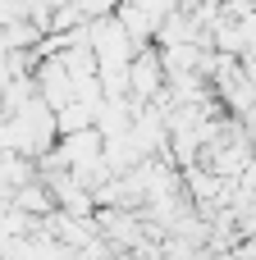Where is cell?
<instances>
[{
    "mask_svg": "<svg viewBox=\"0 0 256 260\" xmlns=\"http://www.w3.org/2000/svg\"><path fill=\"white\" fill-rule=\"evenodd\" d=\"M115 5H119V0H82V5H78V9H87V14H92V18H105V14H110V9H115Z\"/></svg>",
    "mask_w": 256,
    "mask_h": 260,
    "instance_id": "cell-1",
    "label": "cell"
}]
</instances>
